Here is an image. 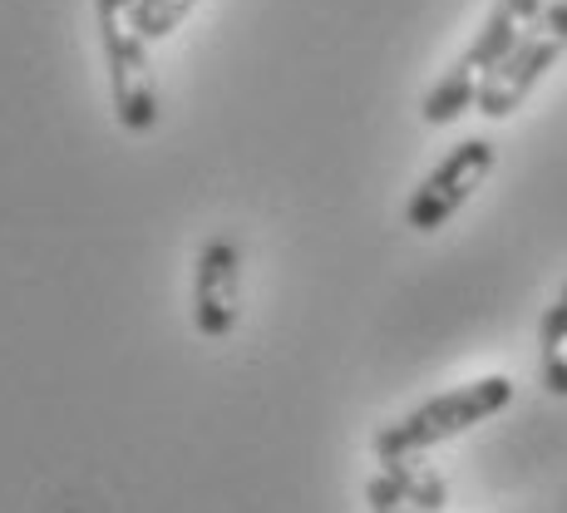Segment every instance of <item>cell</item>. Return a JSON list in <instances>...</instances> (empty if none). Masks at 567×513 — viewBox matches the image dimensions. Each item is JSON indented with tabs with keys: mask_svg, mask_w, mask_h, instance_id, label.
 I'll use <instances>...</instances> for the list:
<instances>
[{
	"mask_svg": "<svg viewBox=\"0 0 567 513\" xmlns=\"http://www.w3.org/2000/svg\"><path fill=\"white\" fill-rule=\"evenodd\" d=\"M543 386H548V396H567V351L543 356Z\"/></svg>",
	"mask_w": 567,
	"mask_h": 513,
	"instance_id": "11",
	"label": "cell"
},
{
	"mask_svg": "<svg viewBox=\"0 0 567 513\" xmlns=\"http://www.w3.org/2000/svg\"><path fill=\"white\" fill-rule=\"evenodd\" d=\"M538 346H543V356H548V351H567V287L558 291V301L543 311V321H538Z\"/></svg>",
	"mask_w": 567,
	"mask_h": 513,
	"instance_id": "9",
	"label": "cell"
},
{
	"mask_svg": "<svg viewBox=\"0 0 567 513\" xmlns=\"http://www.w3.org/2000/svg\"><path fill=\"white\" fill-rule=\"evenodd\" d=\"M563 54H567V0H553V6H543L538 20L518 35V45L504 54V64L488 70L474 109L484 119H508L533 90H538L543 74H548Z\"/></svg>",
	"mask_w": 567,
	"mask_h": 513,
	"instance_id": "4",
	"label": "cell"
},
{
	"mask_svg": "<svg viewBox=\"0 0 567 513\" xmlns=\"http://www.w3.org/2000/svg\"><path fill=\"white\" fill-rule=\"evenodd\" d=\"M543 0H494V10H488V20L478 25L474 45H468L460 60H454V70L444 74V80H434V90L424 94L420 104V119L434 129L454 124V119H464L468 109L478 104V90H484L488 70H498L504 64V54L518 45V35L538 20Z\"/></svg>",
	"mask_w": 567,
	"mask_h": 513,
	"instance_id": "1",
	"label": "cell"
},
{
	"mask_svg": "<svg viewBox=\"0 0 567 513\" xmlns=\"http://www.w3.org/2000/svg\"><path fill=\"white\" fill-rule=\"evenodd\" d=\"M365 504H370V513H420L405 494H400L395 484H390L385 474H375V479L365 484Z\"/></svg>",
	"mask_w": 567,
	"mask_h": 513,
	"instance_id": "10",
	"label": "cell"
},
{
	"mask_svg": "<svg viewBox=\"0 0 567 513\" xmlns=\"http://www.w3.org/2000/svg\"><path fill=\"white\" fill-rule=\"evenodd\" d=\"M193 6H198V0H134V25H138V35L154 45V40H168L173 30L188 20Z\"/></svg>",
	"mask_w": 567,
	"mask_h": 513,
	"instance_id": "8",
	"label": "cell"
},
{
	"mask_svg": "<svg viewBox=\"0 0 567 513\" xmlns=\"http://www.w3.org/2000/svg\"><path fill=\"white\" fill-rule=\"evenodd\" d=\"M94 25L109 64V100L114 119L128 134H154L158 124V84L148 64V40L134 25V0H94Z\"/></svg>",
	"mask_w": 567,
	"mask_h": 513,
	"instance_id": "3",
	"label": "cell"
},
{
	"mask_svg": "<svg viewBox=\"0 0 567 513\" xmlns=\"http://www.w3.org/2000/svg\"><path fill=\"white\" fill-rule=\"evenodd\" d=\"M243 316V253L233 237H207L193 261V326L207 341H227Z\"/></svg>",
	"mask_w": 567,
	"mask_h": 513,
	"instance_id": "6",
	"label": "cell"
},
{
	"mask_svg": "<svg viewBox=\"0 0 567 513\" xmlns=\"http://www.w3.org/2000/svg\"><path fill=\"white\" fill-rule=\"evenodd\" d=\"M494 163H498L494 138H464V144H454L450 154L424 173L420 188H414V198L405 207V223L414 233H440V227L478 193V183L494 173Z\"/></svg>",
	"mask_w": 567,
	"mask_h": 513,
	"instance_id": "5",
	"label": "cell"
},
{
	"mask_svg": "<svg viewBox=\"0 0 567 513\" xmlns=\"http://www.w3.org/2000/svg\"><path fill=\"white\" fill-rule=\"evenodd\" d=\"M508 406H514V380L508 376L468 380V386L444 390V396L424 400V406H414L410 414L390 420L385 430L375 434V460L380 454H424L444 440H460L464 430L494 420V414Z\"/></svg>",
	"mask_w": 567,
	"mask_h": 513,
	"instance_id": "2",
	"label": "cell"
},
{
	"mask_svg": "<svg viewBox=\"0 0 567 513\" xmlns=\"http://www.w3.org/2000/svg\"><path fill=\"white\" fill-rule=\"evenodd\" d=\"M380 474H385L390 484H395L420 513H444V504H450V489H444V479L434 474L430 464L414 460V454H380Z\"/></svg>",
	"mask_w": 567,
	"mask_h": 513,
	"instance_id": "7",
	"label": "cell"
}]
</instances>
